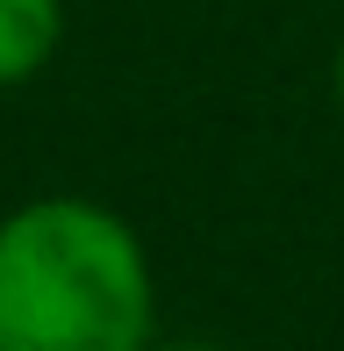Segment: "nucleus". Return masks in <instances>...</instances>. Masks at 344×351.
<instances>
[{
  "instance_id": "2",
  "label": "nucleus",
  "mask_w": 344,
  "mask_h": 351,
  "mask_svg": "<svg viewBox=\"0 0 344 351\" xmlns=\"http://www.w3.org/2000/svg\"><path fill=\"white\" fill-rule=\"evenodd\" d=\"M65 43V0H0V93L29 86Z\"/></svg>"
},
{
  "instance_id": "3",
  "label": "nucleus",
  "mask_w": 344,
  "mask_h": 351,
  "mask_svg": "<svg viewBox=\"0 0 344 351\" xmlns=\"http://www.w3.org/2000/svg\"><path fill=\"white\" fill-rule=\"evenodd\" d=\"M144 351H230V344H208V337H172V344H165V337H151Z\"/></svg>"
},
{
  "instance_id": "1",
  "label": "nucleus",
  "mask_w": 344,
  "mask_h": 351,
  "mask_svg": "<svg viewBox=\"0 0 344 351\" xmlns=\"http://www.w3.org/2000/svg\"><path fill=\"white\" fill-rule=\"evenodd\" d=\"M158 323L151 251L86 194L0 215V351H144Z\"/></svg>"
},
{
  "instance_id": "4",
  "label": "nucleus",
  "mask_w": 344,
  "mask_h": 351,
  "mask_svg": "<svg viewBox=\"0 0 344 351\" xmlns=\"http://www.w3.org/2000/svg\"><path fill=\"white\" fill-rule=\"evenodd\" d=\"M337 108H344V43H337Z\"/></svg>"
}]
</instances>
